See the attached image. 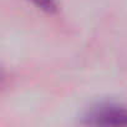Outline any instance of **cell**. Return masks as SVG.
<instances>
[{"mask_svg":"<svg viewBox=\"0 0 127 127\" xmlns=\"http://www.w3.org/2000/svg\"><path fill=\"white\" fill-rule=\"evenodd\" d=\"M85 120L90 125L102 126H126L127 125V106L116 102H98L91 106L86 113Z\"/></svg>","mask_w":127,"mask_h":127,"instance_id":"1","label":"cell"},{"mask_svg":"<svg viewBox=\"0 0 127 127\" xmlns=\"http://www.w3.org/2000/svg\"><path fill=\"white\" fill-rule=\"evenodd\" d=\"M30 1L39 9L47 11V13H54L57 9V3L56 0H30Z\"/></svg>","mask_w":127,"mask_h":127,"instance_id":"2","label":"cell"}]
</instances>
